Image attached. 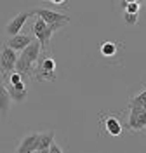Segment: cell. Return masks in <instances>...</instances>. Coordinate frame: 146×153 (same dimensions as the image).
I'll use <instances>...</instances> for the list:
<instances>
[{
  "instance_id": "9",
  "label": "cell",
  "mask_w": 146,
  "mask_h": 153,
  "mask_svg": "<svg viewBox=\"0 0 146 153\" xmlns=\"http://www.w3.org/2000/svg\"><path fill=\"white\" fill-rule=\"evenodd\" d=\"M10 101H12V97H10L5 84H0V115H2L4 120L7 118V113H9V108H10Z\"/></svg>"
},
{
  "instance_id": "15",
  "label": "cell",
  "mask_w": 146,
  "mask_h": 153,
  "mask_svg": "<svg viewBox=\"0 0 146 153\" xmlns=\"http://www.w3.org/2000/svg\"><path fill=\"white\" fill-rule=\"evenodd\" d=\"M137 19H139V14L124 10V23H125L127 26H136V25H137Z\"/></svg>"
},
{
  "instance_id": "6",
  "label": "cell",
  "mask_w": 146,
  "mask_h": 153,
  "mask_svg": "<svg viewBox=\"0 0 146 153\" xmlns=\"http://www.w3.org/2000/svg\"><path fill=\"white\" fill-rule=\"evenodd\" d=\"M31 16V12H28V10H23V12H18L14 18L10 19L9 23L5 25V35L7 37H12V35H18L21 30H23V26H24V23L28 21V18Z\"/></svg>"
},
{
  "instance_id": "2",
  "label": "cell",
  "mask_w": 146,
  "mask_h": 153,
  "mask_svg": "<svg viewBox=\"0 0 146 153\" xmlns=\"http://www.w3.org/2000/svg\"><path fill=\"white\" fill-rule=\"evenodd\" d=\"M125 127L130 132H146V111L143 106H129Z\"/></svg>"
},
{
  "instance_id": "5",
  "label": "cell",
  "mask_w": 146,
  "mask_h": 153,
  "mask_svg": "<svg viewBox=\"0 0 146 153\" xmlns=\"http://www.w3.org/2000/svg\"><path fill=\"white\" fill-rule=\"evenodd\" d=\"M99 125H103V129L110 136H115V137L120 136L122 131H124V125L120 122V118L113 113H101L99 115Z\"/></svg>"
},
{
  "instance_id": "20",
  "label": "cell",
  "mask_w": 146,
  "mask_h": 153,
  "mask_svg": "<svg viewBox=\"0 0 146 153\" xmlns=\"http://www.w3.org/2000/svg\"><path fill=\"white\" fill-rule=\"evenodd\" d=\"M143 2H146V0H143Z\"/></svg>"
},
{
  "instance_id": "11",
  "label": "cell",
  "mask_w": 146,
  "mask_h": 153,
  "mask_svg": "<svg viewBox=\"0 0 146 153\" xmlns=\"http://www.w3.org/2000/svg\"><path fill=\"white\" fill-rule=\"evenodd\" d=\"M4 78H5V84L12 85L14 89H19V91L26 89V85H24V80H23V75H21L18 70H12L9 75H5Z\"/></svg>"
},
{
  "instance_id": "3",
  "label": "cell",
  "mask_w": 146,
  "mask_h": 153,
  "mask_svg": "<svg viewBox=\"0 0 146 153\" xmlns=\"http://www.w3.org/2000/svg\"><path fill=\"white\" fill-rule=\"evenodd\" d=\"M31 35L37 38L42 45V52H45V49H49L50 44V37H52V30L49 28V25L44 21L42 18L37 16L35 23H33V28H31Z\"/></svg>"
},
{
  "instance_id": "16",
  "label": "cell",
  "mask_w": 146,
  "mask_h": 153,
  "mask_svg": "<svg viewBox=\"0 0 146 153\" xmlns=\"http://www.w3.org/2000/svg\"><path fill=\"white\" fill-rule=\"evenodd\" d=\"M124 10L139 14V10H141V4H139V2H127L125 5H124Z\"/></svg>"
},
{
  "instance_id": "4",
  "label": "cell",
  "mask_w": 146,
  "mask_h": 153,
  "mask_svg": "<svg viewBox=\"0 0 146 153\" xmlns=\"http://www.w3.org/2000/svg\"><path fill=\"white\" fill-rule=\"evenodd\" d=\"M16 61H18V51H14L12 47L5 45L0 51V71L2 75H9L12 70H16Z\"/></svg>"
},
{
  "instance_id": "1",
  "label": "cell",
  "mask_w": 146,
  "mask_h": 153,
  "mask_svg": "<svg viewBox=\"0 0 146 153\" xmlns=\"http://www.w3.org/2000/svg\"><path fill=\"white\" fill-rule=\"evenodd\" d=\"M31 16L42 18L49 25V28L52 30V33L58 31V30H61L66 23H70V18L66 14H59V12L50 10V9H33L31 10Z\"/></svg>"
},
{
  "instance_id": "14",
  "label": "cell",
  "mask_w": 146,
  "mask_h": 153,
  "mask_svg": "<svg viewBox=\"0 0 146 153\" xmlns=\"http://www.w3.org/2000/svg\"><path fill=\"white\" fill-rule=\"evenodd\" d=\"M145 101H146V87L143 89V91H139L137 94L129 97V106H141Z\"/></svg>"
},
{
  "instance_id": "8",
  "label": "cell",
  "mask_w": 146,
  "mask_h": 153,
  "mask_svg": "<svg viewBox=\"0 0 146 153\" xmlns=\"http://www.w3.org/2000/svg\"><path fill=\"white\" fill-rule=\"evenodd\" d=\"M33 35H30V33H18V35H12V37H7V40L4 42L5 45H9V47H12L14 51H18V52H21L23 49L26 47V45H30L31 44V40H33Z\"/></svg>"
},
{
  "instance_id": "13",
  "label": "cell",
  "mask_w": 146,
  "mask_h": 153,
  "mask_svg": "<svg viewBox=\"0 0 146 153\" xmlns=\"http://www.w3.org/2000/svg\"><path fill=\"white\" fill-rule=\"evenodd\" d=\"M5 87H7V91H9V94H10V97H12V101H18V103L26 101V97H28V91H26V89L19 91V89H14V87L9 85V84H5Z\"/></svg>"
},
{
  "instance_id": "18",
  "label": "cell",
  "mask_w": 146,
  "mask_h": 153,
  "mask_svg": "<svg viewBox=\"0 0 146 153\" xmlns=\"http://www.w3.org/2000/svg\"><path fill=\"white\" fill-rule=\"evenodd\" d=\"M50 2H52V4H56V5H59V4H64L66 0H50Z\"/></svg>"
},
{
  "instance_id": "10",
  "label": "cell",
  "mask_w": 146,
  "mask_h": 153,
  "mask_svg": "<svg viewBox=\"0 0 146 153\" xmlns=\"http://www.w3.org/2000/svg\"><path fill=\"white\" fill-rule=\"evenodd\" d=\"M56 137V132L50 129V131H45V132H40V137H39V146H37V152H42V153H49V146L50 143L54 141Z\"/></svg>"
},
{
  "instance_id": "12",
  "label": "cell",
  "mask_w": 146,
  "mask_h": 153,
  "mask_svg": "<svg viewBox=\"0 0 146 153\" xmlns=\"http://www.w3.org/2000/svg\"><path fill=\"white\" fill-rule=\"evenodd\" d=\"M99 52H101V56L103 57H115L118 52V45L115 42H108L104 40L101 45H99Z\"/></svg>"
},
{
  "instance_id": "7",
  "label": "cell",
  "mask_w": 146,
  "mask_h": 153,
  "mask_svg": "<svg viewBox=\"0 0 146 153\" xmlns=\"http://www.w3.org/2000/svg\"><path fill=\"white\" fill-rule=\"evenodd\" d=\"M39 137H40V132H28L24 137H21V141H19V144H18V148H16V152H18V153L37 152Z\"/></svg>"
},
{
  "instance_id": "19",
  "label": "cell",
  "mask_w": 146,
  "mask_h": 153,
  "mask_svg": "<svg viewBox=\"0 0 146 153\" xmlns=\"http://www.w3.org/2000/svg\"><path fill=\"white\" fill-rule=\"evenodd\" d=\"M141 106H143V108H145V111H146V101H145V103H143V105H141Z\"/></svg>"
},
{
  "instance_id": "17",
  "label": "cell",
  "mask_w": 146,
  "mask_h": 153,
  "mask_svg": "<svg viewBox=\"0 0 146 153\" xmlns=\"http://www.w3.org/2000/svg\"><path fill=\"white\" fill-rule=\"evenodd\" d=\"M49 153H63V148L52 141V143H50V146H49Z\"/></svg>"
}]
</instances>
